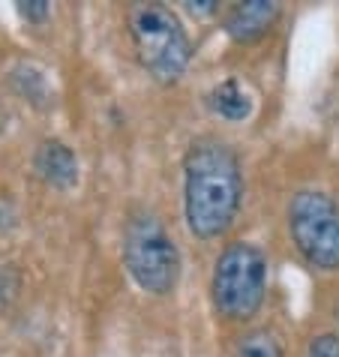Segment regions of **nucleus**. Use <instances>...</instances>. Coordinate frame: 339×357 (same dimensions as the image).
<instances>
[{"label":"nucleus","mask_w":339,"mask_h":357,"mask_svg":"<svg viewBox=\"0 0 339 357\" xmlns=\"http://www.w3.org/2000/svg\"><path fill=\"white\" fill-rule=\"evenodd\" d=\"M243 204L237 153L219 138H202L183 160V216L198 241H216L234 225Z\"/></svg>","instance_id":"f257e3e1"},{"label":"nucleus","mask_w":339,"mask_h":357,"mask_svg":"<svg viewBox=\"0 0 339 357\" xmlns=\"http://www.w3.org/2000/svg\"><path fill=\"white\" fill-rule=\"evenodd\" d=\"M129 33L138 54V63L156 84L181 82L189 61L193 43L183 31L181 18L163 3H138L129 13Z\"/></svg>","instance_id":"f03ea898"},{"label":"nucleus","mask_w":339,"mask_h":357,"mask_svg":"<svg viewBox=\"0 0 339 357\" xmlns=\"http://www.w3.org/2000/svg\"><path fill=\"white\" fill-rule=\"evenodd\" d=\"M123 264L135 285L153 297H165L181 280V250L168 228L151 211H135L123 228Z\"/></svg>","instance_id":"7ed1b4c3"},{"label":"nucleus","mask_w":339,"mask_h":357,"mask_svg":"<svg viewBox=\"0 0 339 357\" xmlns=\"http://www.w3.org/2000/svg\"><path fill=\"white\" fill-rule=\"evenodd\" d=\"M211 297L225 321L255 319L267 297V255L246 241L228 243L213 264Z\"/></svg>","instance_id":"20e7f679"},{"label":"nucleus","mask_w":339,"mask_h":357,"mask_svg":"<svg viewBox=\"0 0 339 357\" xmlns=\"http://www.w3.org/2000/svg\"><path fill=\"white\" fill-rule=\"evenodd\" d=\"M288 234L315 271H339V202L322 190H301L288 204Z\"/></svg>","instance_id":"39448f33"},{"label":"nucleus","mask_w":339,"mask_h":357,"mask_svg":"<svg viewBox=\"0 0 339 357\" xmlns=\"http://www.w3.org/2000/svg\"><path fill=\"white\" fill-rule=\"evenodd\" d=\"M33 168L39 174V181L52 190H73L78 183V156L73 153V147L57 142V138H48L36 147V156H33Z\"/></svg>","instance_id":"423d86ee"},{"label":"nucleus","mask_w":339,"mask_h":357,"mask_svg":"<svg viewBox=\"0 0 339 357\" xmlns=\"http://www.w3.org/2000/svg\"><path fill=\"white\" fill-rule=\"evenodd\" d=\"M279 18V3L273 0H243L234 3L225 15V33L234 43H255L262 39Z\"/></svg>","instance_id":"0eeeda50"},{"label":"nucleus","mask_w":339,"mask_h":357,"mask_svg":"<svg viewBox=\"0 0 339 357\" xmlns=\"http://www.w3.org/2000/svg\"><path fill=\"white\" fill-rule=\"evenodd\" d=\"M211 105L219 117H225V121H232V123H241L253 114V99H249V93L234 82V78H225L223 84L213 87Z\"/></svg>","instance_id":"6e6552de"},{"label":"nucleus","mask_w":339,"mask_h":357,"mask_svg":"<svg viewBox=\"0 0 339 357\" xmlns=\"http://www.w3.org/2000/svg\"><path fill=\"white\" fill-rule=\"evenodd\" d=\"M234 357H282V345L271 331H249L237 342Z\"/></svg>","instance_id":"1a4fd4ad"},{"label":"nucleus","mask_w":339,"mask_h":357,"mask_svg":"<svg viewBox=\"0 0 339 357\" xmlns=\"http://www.w3.org/2000/svg\"><path fill=\"white\" fill-rule=\"evenodd\" d=\"M306 357H339V333H318L306 349Z\"/></svg>","instance_id":"9d476101"},{"label":"nucleus","mask_w":339,"mask_h":357,"mask_svg":"<svg viewBox=\"0 0 339 357\" xmlns=\"http://www.w3.org/2000/svg\"><path fill=\"white\" fill-rule=\"evenodd\" d=\"M18 13H22L27 22H43L48 15V3L45 0H27V3H18Z\"/></svg>","instance_id":"9b49d317"}]
</instances>
